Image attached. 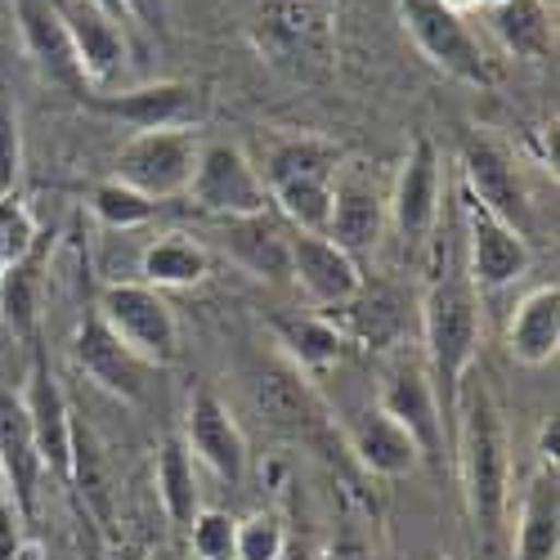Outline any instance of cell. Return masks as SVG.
Instances as JSON below:
<instances>
[{
	"label": "cell",
	"mask_w": 560,
	"mask_h": 560,
	"mask_svg": "<svg viewBox=\"0 0 560 560\" xmlns=\"http://www.w3.org/2000/svg\"><path fill=\"white\" fill-rule=\"evenodd\" d=\"M453 435L466 516L480 538H498L511 506V444L493 390L480 377H466L453 399Z\"/></svg>",
	"instance_id": "obj_1"
},
{
	"label": "cell",
	"mask_w": 560,
	"mask_h": 560,
	"mask_svg": "<svg viewBox=\"0 0 560 560\" xmlns=\"http://www.w3.org/2000/svg\"><path fill=\"white\" fill-rule=\"evenodd\" d=\"M480 292L466 283V273H444L422 296V341H427V377L440 395L444 417H453V399L462 382L471 377L476 354H480Z\"/></svg>",
	"instance_id": "obj_2"
},
{
	"label": "cell",
	"mask_w": 560,
	"mask_h": 560,
	"mask_svg": "<svg viewBox=\"0 0 560 560\" xmlns=\"http://www.w3.org/2000/svg\"><path fill=\"white\" fill-rule=\"evenodd\" d=\"M341 162L346 153L332 139H318V135L278 139L260 171L269 189V207L301 233H323L332 215V184Z\"/></svg>",
	"instance_id": "obj_3"
},
{
	"label": "cell",
	"mask_w": 560,
	"mask_h": 560,
	"mask_svg": "<svg viewBox=\"0 0 560 560\" xmlns=\"http://www.w3.org/2000/svg\"><path fill=\"white\" fill-rule=\"evenodd\" d=\"M252 36L273 68L318 81L332 72L337 55V5L332 0H256Z\"/></svg>",
	"instance_id": "obj_4"
},
{
	"label": "cell",
	"mask_w": 560,
	"mask_h": 560,
	"mask_svg": "<svg viewBox=\"0 0 560 560\" xmlns=\"http://www.w3.org/2000/svg\"><path fill=\"white\" fill-rule=\"evenodd\" d=\"M202 153V135L194 126H166V130H135L117 153V179L153 198L158 207L184 198Z\"/></svg>",
	"instance_id": "obj_5"
},
{
	"label": "cell",
	"mask_w": 560,
	"mask_h": 560,
	"mask_svg": "<svg viewBox=\"0 0 560 560\" xmlns=\"http://www.w3.org/2000/svg\"><path fill=\"white\" fill-rule=\"evenodd\" d=\"M108 332L130 346L149 368H166L179 359V323L175 310L166 305V296L149 283H108L95 310Z\"/></svg>",
	"instance_id": "obj_6"
},
{
	"label": "cell",
	"mask_w": 560,
	"mask_h": 560,
	"mask_svg": "<svg viewBox=\"0 0 560 560\" xmlns=\"http://www.w3.org/2000/svg\"><path fill=\"white\" fill-rule=\"evenodd\" d=\"M184 198L215 220H238V215H256L269 207L260 166L238 144H229V139H202V153H198V166H194Z\"/></svg>",
	"instance_id": "obj_7"
},
{
	"label": "cell",
	"mask_w": 560,
	"mask_h": 560,
	"mask_svg": "<svg viewBox=\"0 0 560 560\" xmlns=\"http://www.w3.org/2000/svg\"><path fill=\"white\" fill-rule=\"evenodd\" d=\"M399 23L412 36V45L422 50L440 72L466 85H493V63L480 50V40L471 36L466 19L444 10L440 0H395Z\"/></svg>",
	"instance_id": "obj_8"
},
{
	"label": "cell",
	"mask_w": 560,
	"mask_h": 560,
	"mask_svg": "<svg viewBox=\"0 0 560 560\" xmlns=\"http://www.w3.org/2000/svg\"><path fill=\"white\" fill-rule=\"evenodd\" d=\"M462 184L466 198H476L485 211H493L498 220H506L516 233L529 238V189L521 179V166L498 139L489 135H466L462 139Z\"/></svg>",
	"instance_id": "obj_9"
},
{
	"label": "cell",
	"mask_w": 560,
	"mask_h": 560,
	"mask_svg": "<svg viewBox=\"0 0 560 560\" xmlns=\"http://www.w3.org/2000/svg\"><path fill=\"white\" fill-rule=\"evenodd\" d=\"M462 224H466V283L476 292H498L516 283L529 269V238L506 220L485 211L476 198L462 194Z\"/></svg>",
	"instance_id": "obj_10"
},
{
	"label": "cell",
	"mask_w": 560,
	"mask_h": 560,
	"mask_svg": "<svg viewBox=\"0 0 560 560\" xmlns=\"http://www.w3.org/2000/svg\"><path fill=\"white\" fill-rule=\"evenodd\" d=\"M50 5L63 23V36L72 45V59L81 68L85 90H108L130 59V40L121 32V19L100 10L95 0H50Z\"/></svg>",
	"instance_id": "obj_11"
},
{
	"label": "cell",
	"mask_w": 560,
	"mask_h": 560,
	"mask_svg": "<svg viewBox=\"0 0 560 560\" xmlns=\"http://www.w3.org/2000/svg\"><path fill=\"white\" fill-rule=\"evenodd\" d=\"M386 184L377 179V171H368L363 162H341L337 184H332V215L323 238H332L341 252H350L354 260L363 252H372L386 233Z\"/></svg>",
	"instance_id": "obj_12"
},
{
	"label": "cell",
	"mask_w": 560,
	"mask_h": 560,
	"mask_svg": "<svg viewBox=\"0 0 560 560\" xmlns=\"http://www.w3.org/2000/svg\"><path fill=\"white\" fill-rule=\"evenodd\" d=\"M85 108H95L130 130H166V126H194L202 117V90L189 81H149L130 90H85Z\"/></svg>",
	"instance_id": "obj_13"
},
{
	"label": "cell",
	"mask_w": 560,
	"mask_h": 560,
	"mask_svg": "<svg viewBox=\"0 0 560 560\" xmlns=\"http://www.w3.org/2000/svg\"><path fill=\"white\" fill-rule=\"evenodd\" d=\"M440 198H444V162L440 149L427 135L412 139L408 158L399 162V175L386 189V220L399 229V238L422 243L440 220Z\"/></svg>",
	"instance_id": "obj_14"
},
{
	"label": "cell",
	"mask_w": 560,
	"mask_h": 560,
	"mask_svg": "<svg viewBox=\"0 0 560 560\" xmlns=\"http://www.w3.org/2000/svg\"><path fill=\"white\" fill-rule=\"evenodd\" d=\"M377 408L386 417L408 431V440L417 444L422 462H444V448H448V417L440 408V395L427 377V368L417 363H395L382 382V395H377Z\"/></svg>",
	"instance_id": "obj_15"
},
{
	"label": "cell",
	"mask_w": 560,
	"mask_h": 560,
	"mask_svg": "<svg viewBox=\"0 0 560 560\" xmlns=\"http://www.w3.org/2000/svg\"><path fill=\"white\" fill-rule=\"evenodd\" d=\"M23 399V412H27V427H32V440H36V453L45 462V471H55L68 480L72 471V408L59 390V377L50 372V359H45L40 341L32 346V368H27V382L19 390Z\"/></svg>",
	"instance_id": "obj_16"
},
{
	"label": "cell",
	"mask_w": 560,
	"mask_h": 560,
	"mask_svg": "<svg viewBox=\"0 0 560 560\" xmlns=\"http://www.w3.org/2000/svg\"><path fill=\"white\" fill-rule=\"evenodd\" d=\"M72 359L77 368L85 372L90 382H95L100 390L126 399V404H139L149 395L153 386V372L144 359H139L130 346H121L113 332H108V323L100 314H85L81 318V328H77V341H72Z\"/></svg>",
	"instance_id": "obj_17"
},
{
	"label": "cell",
	"mask_w": 560,
	"mask_h": 560,
	"mask_svg": "<svg viewBox=\"0 0 560 560\" xmlns=\"http://www.w3.org/2000/svg\"><path fill=\"white\" fill-rule=\"evenodd\" d=\"M292 283L310 305H318V314H332L363 288V269L332 238L292 229Z\"/></svg>",
	"instance_id": "obj_18"
},
{
	"label": "cell",
	"mask_w": 560,
	"mask_h": 560,
	"mask_svg": "<svg viewBox=\"0 0 560 560\" xmlns=\"http://www.w3.org/2000/svg\"><path fill=\"white\" fill-rule=\"evenodd\" d=\"M184 448L194 453V462H202L211 476H220L224 485H243L247 476V440L243 427L233 422V412L220 404V395L198 390L189 399V417H184Z\"/></svg>",
	"instance_id": "obj_19"
},
{
	"label": "cell",
	"mask_w": 560,
	"mask_h": 560,
	"mask_svg": "<svg viewBox=\"0 0 560 560\" xmlns=\"http://www.w3.org/2000/svg\"><path fill=\"white\" fill-rule=\"evenodd\" d=\"M224 252L265 283H292V224L273 207L238 220H220Z\"/></svg>",
	"instance_id": "obj_20"
},
{
	"label": "cell",
	"mask_w": 560,
	"mask_h": 560,
	"mask_svg": "<svg viewBox=\"0 0 560 560\" xmlns=\"http://www.w3.org/2000/svg\"><path fill=\"white\" fill-rule=\"evenodd\" d=\"M256 408L265 412V422L283 435L314 440L323 427H328V408H323L314 382L305 372H296L288 359L265 368L256 377Z\"/></svg>",
	"instance_id": "obj_21"
},
{
	"label": "cell",
	"mask_w": 560,
	"mask_h": 560,
	"mask_svg": "<svg viewBox=\"0 0 560 560\" xmlns=\"http://www.w3.org/2000/svg\"><path fill=\"white\" fill-rule=\"evenodd\" d=\"M346 444L363 471L382 476V480H404L422 466V453H417V444L408 440V431L395 422V417H386L377 404H363L350 412Z\"/></svg>",
	"instance_id": "obj_22"
},
{
	"label": "cell",
	"mask_w": 560,
	"mask_h": 560,
	"mask_svg": "<svg viewBox=\"0 0 560 560\" xmlns=\"http://www.w3.org/2000/svg\"><path fill=\"white\" fill-rule=\"evenodd\" d=\"M14 19H19V36H23V50L32 59V68L40 72V81H50L68 95H85V81H81V68L72 59V45L63 36V23L55 14L50 0H19L14 5Z\"/></svg>",
	"instance_id": "obj_23"
},
{
	"label": "cell",
	"mask_w": 560,
	"mask_h": 560,
	"mask_svg": "<svg viewBox=\"0 0 560 560\" xmlns=\"http://www.w3.org/2000/svg\"><path fill=\"white\" fill-rule=\"evenodd\" d=\"M40 476H45V462L36 453L23 399H19V390H0V480H5V493L19 506L23 521L36 511Z\"/></svg>",
	"instance_id": "obj_24"
},
{
	"label": "cell",
	"mask_w": 560,
	"mask_h": 560,
	"mask_svg": "<svg viewBox=\"0 0 560 560\" xmlns=\"http://www.w3.org/2000/svg\"><path fill=\"white\" fill-rule=\"evenodd\" d=\"M511 556L516 560H556L560 556V471L534 466L521 489L516 529H511Z\"/></svg>",
	"instance_id": "obj_25"
},
{
	"label": "cell",
	"mask_w": 560,
	"mask_h": 560,
	"mask_svg": "<svg viewBox=\"0 0 560 560\" xmlns=\"http://www.w3.org/2000/svg\"><path fill=\"white\" fill-rule=\"evenodd\" d=\"M556 350H560V288L542 283L525 292L516 301V314L506 318V354L525 368H542L556 359Z\"/></svg>",
	"instance_id": "obj_26"
},
{
	"label": "cell",
	"mask_w": 560,
	"mask_h": 560,
	"mask_svg": "<svg viewBox=\"0 0 560 560\" xmlns=\"http://www.w3.org/2000/svg\"><path fill=\"white\" fill-rule=\"evenodd\" d=\"M337 328H341V337L346 341H359V346H368V350H386V346H395L399 341V332H404V301L390 292V288H382V283H363L341 310H332L328 314Z\"/></svg>",
	"instance_id": "obj_27"
},
{
	"label": "cell",
	"mask_w": 560,
	"mask_h": 560,
	"mask_svg": "<svg viewBox=\"0 0 560 560\" xmlns=\"http://www.w3.org/2000/svg\"><path fill=\"white\" fill-rule=\"evenodd\" d=\"M278 332V346H283V359L305 372V377H323V372H332L346 354V337L341 328L328 318V314H292V318H278L273 323Z\"/></svg>",
	"instance_id": "obj_28"
},
{
	"label": "cell",
	"mask_w": 560,
	"mask_h": 560,
	"mask_svg": "<svg viewBox=\"0 0 560 560\" xmlns=\"http://www.w3.org/2000/svg\"><path fill=\"white\" fill-rule=\"evenodd\" d=\"M40 292H45V233L23 260L0 269V323H5L10 337H19L23 346H36Z\"/></svg>",
	"instance_id": "obj_29"
},
{
	"label": "cell",
	"mask_w": 560,
	"mask_h": 560,
	"mask_svg": "<svg viewBox=\"0 0 560 560\" xmlns=\"http://www.w3.org/2000/svg\"><path fill=\"white\" fill-rule=\"evenodd\" d=\"M489 14H493V36L511 59L547 63L556 55V19L547 0H502Z\"/></svg>",
	"instance_id": "obj_30"
},
{
	"label": "cell",
	"mask_w": 560,
	"mask_h": 560,
	"mask_svg": "<svg viewBox=\"0 0 560 560\" xmlns=\"http://www.w3.org/2000/svg\"><path fill=\"white\" fill-rule=\"evenodd\" d=\"M139 273H144L139 283H149L158 292L198 288L211 273V256L198 238H189V233H162V238H153L144 252H139Z\"/></svg>",
	"instance_id": "obj_31"
},
{
	"label": "cell",
	"mask_w": 560,
	"mask_h": 560,
	"mask_svg": "<svg viewBox=\"0 0 560 560\" xmlns=\"http://www.w3.org/2000/svg\"><path fill=\"white\" fill-rule=\"evenodd\" d=\"M158 502L166 511V521L175 529H189L194 516L202 511V480H198V462L184 448V440H166L158 453Z\"/></svg>",
	"instance_id": "obj_32"
},
{
	"label": "cell",
	"mask_w": 560,
	"mask_h": 560,
	"mask_svg": "<svg viewBox=\"0 0 560 560\" xmlns=\"http://www.w3.org/2000/svg\"><path fill=\"white\" fill-rule=\"evenodd\" d=\"M90 211H95L108 229H144L153 215H158V202L144 198L139 189H130V184H121L117 175L95 184V194H90Z\"/></svg>",
	"instance_id": "obj_33"
},
{
	"label": "cell",
	"mask_w": 560,
	"mask_h": 560,
	"mask_svg": "<svg viewBox=\"0 0 560 560\" xmlns=\"http://www.w3.org/2000/svg\"><path fill=\"white\" fill-rule=\"evenodd\" d=\"M40 243V224L32 215V207L23 202V194H0V269H10L14 260H23L32 247Z\"/></svg>",
	"instance_id": "obj_34"
},
{
	"label": "cell",
	"mask_w": 560,
	"mask_h": 560,
	"mask_svg": "<svg viewBox=\"0 0 560 560\" xmlns=\"http://www.w3.org/2000/svg\"><path fill=\"white\" fill-rule=\"evenodd\" d=\"M288 556V525L273 511H256V516L238 521V538H233V560H283Z\"/></svg>",
	"instance_id": "obj_35"
},
{
	"label": "cell",
	"mask_w": 560,
	"mask_h": 560,
	"mask_svg": "<svg viewBox=\"0 0 560 560\" xmlns=\"http://www.w3.org/2000/svg\"><path fill=\"white\" fill-rule=\"evenodd\" d=\"M184 534H189V556L194 560H233L238 521H233L229 511H220V506H202Z\"/></svg>",
	"instance_id": "obj_36"
},
{
	"label": "cell",
	"mask_w": 560,
	"mask_h": 560,
	"mask_svg": "<svg viewBox=\"0 0 560 560\" xmlns=\"http://www.w3.org/2000/svg\"><path fill=\"white\" fill-rule=\"evenodd\" d=\"M23 175V126L14 104L0 95V194H14Z\"/></svg>",
	"instance_id": "obj_37"
},
{
	"label": "cell",
	"mask_w": 560,
	"mask_h": 560,
	"mask_svg": "<svg viewBox=\"0 0 560 560\" xmlns=\"http://www.w3.org/2000/svg\"><path fill=\"white\" fill-rule=\"evenodd\" d=\"M323 560H377V547H372L354 525L337 529V538L323 547Z\"/></svg>",
	"instance_id": "obj_38"
},
{
	"label": "cell",
	"mask_w": 560,
	"mask_h": 560,
	"mask_svg": "<svg viewBox=\"0 0 560 560\" xmlns=\"http://www.w3.org/2000/svg\"><path fill=\"white\" fill-rule=\"evenodd\" d=\"M121 19H135L149 32H166L171 27V0H121Z\"/></svg>",
	"instance_id": "obj_39"
},
{
	"label": "cell",
	"mask_w": 560,
	"mask_h": 560,
	"mask_svg": "<svg viewBox=\"0 0 560 560\" xmlns=\"http://www.w3.org/2000/svg\"><path fill=\"white\" fill-rule=\"evenodd\" d=\"M23 516H19V506L5 502L0 506V560H19L23 547H27V534H23Z\"/></svg>",
	"instance_id": "obj_40"
},
{
	"label": "cell",
	"mask_w": 560,
	"mask_h": 560,
	"mask_svg": "<svg viewBox=\"0 0 560 560\" xmlns=\"http://www.w3.org/2000/svg\"><path fill=\"white\" fill-rule=\"evenodd\" d=\"M556 431H560V422H556V417H547L542 431H538V466H556V462H560V453H556Z\"/></svg>",
	"instance_id": "obj_41"
},
{
	"label": "cell",
	"mask_w": 560,
	"mask_h": 560,
	"mask_svg": "<svg viewBox=\"0 0 560 560\" xmlns=\"http://www.w3.org/2000/svg\"><path fill=\"white\" fill-rule=\"evenodd\" d=\"M440 5H444V10H453L457 19H466L471 10H485V0H440Z\"/></svg>",
	"instance_id": "obj_42"
},
{
	"label": "cell",
	"mask_w": 560,
	"mask_h": 560,
	"mask_svg": "<svg viewBox=\"0 0 560 560\" xmlns=\"http://www.w3.org/2000/svg\"><path fill=\"white\" fill-rule=\"evenodd\" d=\"M108 560H149V556H144V551H135V547H117Z\"/></svg>",
	"instance_id": "obj_43"
},
{
	"label": "cell",
	"mask_w": 560,
	"mask_h": 560,
	"mask_svg": "<svg viewBox=\"0 0 560 560\" xmlns=\"http://www.w3.org/2000/svg\"><path fill=\"white\" fill-rule=\"evenodd\" d=\"M95 5H100V10H108L113 19H121V0H95Z\"/></svg>",
	"instance_id": "obj_44"
},
{
	"label": "cell",
	"mask_w": 560,
	"mask_h": 560,
	"mask_svg": "<svg viewBox=\"0 0 560 560\" xmlns=\"http://www.w3.org/2000/svg\"><path fill=\"white\" fill-rule=\"evenodd\" d=\"M417 560H448V556H440V551H427V556H417Z\"/></svg>",
	"instance_id": "obj_45"
},
{
	"label": "cell",
	"mask_w": 560,
	"mask_h": 560,
	"mask_svg": "<svg viewBox=\"0 0 560 560\" xmlns=\"http://www.w3.org/2000/svg\"><path fill=\"white\" fill-rule=\"evenodd\" d=\"M162 560H194V556H162Z\"/></svg>",
	"instance_id": "obj_46"
},
{
	"label": "cell",
	"mask_w": 560,
	"mask_h": 560,
	"mask_svg": "<svg viewBox=\"0 0 560 560\" xmlns=\"http://www.w3.org/2000/svg\"><path fill=\"white\" fill-rule=\"evenodd\" d=\"M493 5H502V0H485V10H493Z\"/></svg>",
	"instance_id": "obj_47"
},
{
	"label": "cell",
	"mask_w": 560,
	"mask_h": 560,
	"mask_svg": "<svg viewBox=\"0 0 560 560\" xmlns=\"http://www.w3.org/2000/svg\"><path fill=\"white\" fill-rule=\"evenodd\" d=\"M0 485H5V480H0Z\"/></svg>",
	"instance_id": "obj_48"
}]
</instances>
